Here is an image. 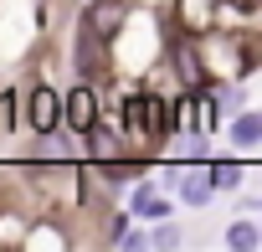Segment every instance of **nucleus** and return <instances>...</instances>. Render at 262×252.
Instances as JSON below:
<instances>
[{
    "instance_id": "nucleus-1",
    "label": "nucleus",
    "mask_w": 262,
    "mask_h": 252,
    "mask_svg": "<svg viewBox=\"0 0 262 252\" xmlns=\"http://www.w3.org/2000/svg\"><path fill=\"white\" fill-rule=\"evenodd\" d=\"M123 123H128V134H139V139H165L175 129V103H165L155 93H128L123 98Z\"/></svg>"
},
{
    "instance_id": "nucleus-12",
    "label": "nucleus",
    "mask_w": 262,
    "mask_h": 252,
    "mask_svg": "<svg viewBox=\"0 0 262 252\" xmlns=\"http://www.w3.org/2000/svg\"><path fill=\"white\" fill-rule=\"evenodd\" d=\"M118 247H128V252H139V247H155V237H149V232H134V226H128V232L118 237Z\"/></svg>"
},
{
    "instance_id": "nucleus-13",
    "label": "nucleus",
    "mask_w": 262,
    "mask_h": 252,
    "mask_svg": "<svg viewBox=\"0 0 262 252\" xmlns=\"http://www.w3.org/2000/svg\"><path fill=\"white\" fill-rule=\"evenodd\" d=\"M123 232H128V216H123V211H118V216H108V242H113V247H118V237H123Z\"/></svg>"
},
{
    "instance_id": "nucleus-6",
    "label": "nucleus",
    "mask_w": 262,
    "mask_h": 252,
    "mask_svg": "<svg viewBox=\"0 0 262 252\" xmlns=\"http://www.w3.org/2000/svg\"><path fill=\"white\" fill-rule=\"evenodd\" d=\"M221 242H226L231 252H257V247H262V226H257V221H231V226L221 232Z\"/></svg>"
},
{
    "instance_id": "nucleus-9",
    "label": "nucleus",
    "mask_w": 262,
    "mask_h": 252,
    "mask_svg": "<svg viewBox=\"0 0 262 252\" xmlns=\"http://www.w3.org/2000/svg\"><path fill=\"white\" fill-rule=\"evenodd\" d=\"M134 216H155V221H165V216H170V201H165L155 185H139V191H134Z\"/></svg>"
},
{
    "instance_id": "nucleus-8",
    "label": "nucleus",
    "mask_w": 262,
    "mask_h": 252,
    "mask_svg": "<svg viewBox=\"0 0 262 252\" xmlns=\"http://www.w3.org/2000/svg\"><path fill=\"white\" fill-rule=\"evenodd\" d=\"M175 180H180V201L190 206V211H201V206H211V196H216V180L206 175V180H185L180 170H175Z\"/></svg>"
},
{
    "instance_id": "nucleus-10",
    "label": "nucleus",
    "mask_w": 262,
    "mask_h": 252,
    "mask_svg": "<svg viewBox=\"0 0 262 252\" xmlns=\"http://www.w3.org/2000/svg\"><path fill=\"white\" fill-rule=\"evenodd\" d=\"M231 144H262V113H236L231 118Z\"/></svg>"
},
{
    "instance_id": "nucleus-14",
    "label": "nucleus",
    "mask_w": 262,
    "mask_h": 252,
    "mask_svg": "<svg viewBox=\"0 0 262 252\" xmlns=\"http://www.w3.org/2000/svg\"><path fill=\"white\" fill-rule=\"evenodd\" d=\"M155 247H180V232H175V226H170V221H165V226H160V232H155Z\"/></svg>"
},
{
    "instance_id": "nucleus-3",
    "label": "nucleus",
    "mask_w": 262,
    "mask_h": 252,
    "mask_svg": "<svg viewBox=\"0 0 262 252\" xmlns=\"http://www.w3.org/2000/svg\"><path fill=\"white\" fill-rule=\"evenodd\" d=\"M67 129H72V134H93V129H98V93H93L88 82L67 88Z\"/></svg>"
},
{
    "instance_id": "nucleus-2",
    "label": "nucleus",
    "mask_w": 262,
    "mask_h": 252,
    "mask_svg": "<svg viewBox=\"0 0 262 252\" xmlns=\"http://www.w3.org/2000/svg\"><path fill=\"white\" fill-rule=\"evenodd\" d=\"M26 123H31V134H57L62 123H67V98L57 93V88H47V82H36L31 93H26Z\"/></svg>"
},
{
    "instance_id": "nucleus-7",
    "label": "nucleus",
    "mask_w": 262,
    "mask_h": 252,
    "mask_svg": "<svg viewBox=\"0 0 262 252\" xmlns=\"http://www.w3.org/2000/svg\"><path fill=\"white\" fill-rule=\"evenodd\" d=\"M170 57H175V72L190 82V88H201L206 82V67H201V57H195V47H185V41H175L170 47Z\"/></svg>"
},
{
    "instance_id": "nucleus-11",
    "label": "nucleus",
    "mask_w": 262,
    "mask_h": 252,
    "mask_svg": "<svg viewBox=\"0 0 262 252\" xmlns=\"http://www.w3.org/2000/svg\"><path fill=\"white\" fill-rule=\"evenodd\" d=\"M206 175L216 180V191H236V185H242V165H236V160H211Z\"/></svg>"
},
{
    "instance_id": "nucleus-4",
    "label": "nucleus",
    "mask_w": 262,
    "mask_h": 252,
    "mask_svg": "<svg viewBox=\"0 0 262 252\" xmlns=\"http://www.w3.org/2000/svg\"><path fill=\"white\" fill-rule=\"evenodd\" d=\"M72 52H77V67H82L88 77L108 67V36H98L93 26H82V31H77V41H72Z\"/></svg>"
},
{
    "instance_id": "nucleus-5",
    "label": "nucleus",
    "mask_w": 262,
    "mask_h": 252,
    "mask_svg": "<svg viewBox=\"0 0 262 252\" xmlns=\"http://www.w3.org/2000/svg\"><path fill=\"white\" fill-rule=\"evenodd\" d=\"M82 26H93L98 36H113L123 26V0H93V6L82 11Z\"/></svg>"
}]
</instances>
